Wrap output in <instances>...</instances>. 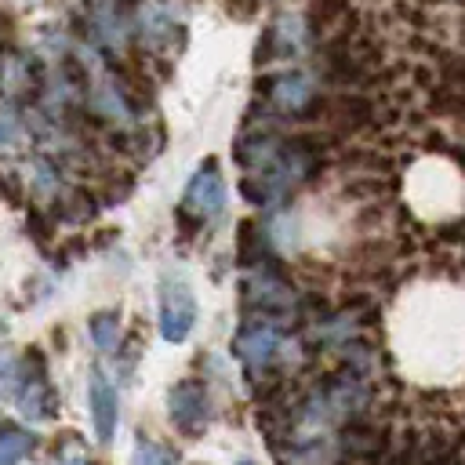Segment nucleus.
Here are the masks:
<instances>
[{
  "label": "nucleus",
  "mask_w": 465,
  "mask_h": 465,
  "mask_svg": "<svg viewBox=\"0 0 465 465\" xmlns=\"http://www.w3.org/2000/svg\"><path fill=\"white\" fill-rule=\"evenodd\" d=\"M25 363H29V374H25V381H22L18 396H15V407H18V414L25 421H47L54 414V392L47 385L44 356L40 352H29Z\"/></svg>",
  "instance_id": "obj_5"
},
{
  "label": "nucleus",
  "mask_w": 465,
  "mask_h": 465,
  "mask_svg": "<svg viewBox=\"0 0 465 465\" xmlns=\"http://www.w3.org/2000/svg\"><path fill=\"white\" fill-rule=\"evenodd\" d=\"M196 323V298L182 272H163L160 280V334L171 345H182Z\"/></svg>",
  "instance_id": "obj_1"
},
{
  "label": "nucleus",
  "mask_w": 465,
  "mask_h": 465,
  "mask_svg": "<svg viewBox=\"0 0 465 465\" xmlns=\"http://www.w3.org/2000/svg\"><path fill=\"white\" fill-rule=\"evenodd\" d=\"M171 403V421L178 425V432L185 436H200L211 421V403H207V392L196 385V381H178L167 396Z\"/></svg>",
  "instance_id": "obj_6"
},
{
  "label": "nucleus",
  "mask_w": 465,
  "mask_h": 465,
  "mask_svg": "<svg viewBox=\"0 0 465 465\" xmlns=\"http://www.w3.org/2000/svg\"><path fill=\"white\" fill-rule=\"evenodd\" d=\"M280 323H283V320L254 316L247 327H240V334H236V345H232V349H236V356L243 360V367H247L251 374L265 371V367L276 360V352L283 349Z\"/></svg>",
  "instance_id": "obj_3"
},
{
  "label": "nucleus",
  "mask_w": 465,
  "mask_h": 465,
  "mask_svg": "<svg viewBox=\"0 0 465 465\" xmlns=\"http://www.w3.org/2000/svg\"><path fill=\"white\" fill-rule=\"evenodd\" d=\"M243 302L251 309H258V316L280 320V316H287L294 309V287L272 269H254L251 280L243 283Z\"/></svg>",
  "instance_id": "obj_4"
},
{
  "label": "nucleus",
  "mask_w": 465,
  "mask_h": 465,
  "mask_svg": "<svg viewBox=\"0 0 465 465\" xmlns=\"http://www.w3.org/2000/svg\"><path fill=\"white\" fill-rule=\"evenodd\" d=\"M36 69L29 65L25 54H15V51H4L0 58V91L7 98H25V94H36Z\"/></svg>",
  "instance_id": "obj_11"
},
{
  "label": "nucleus",
  "mask_w": 465,
  "mask_h": 465,
  "mask_svg": "<svg viewBox=\"0 0 465 465\" xmlns=\"http://www.w3.org/2000/svg\"><path fill=\"white\" fill-rule=\"evenodd\" d=\"M131 465H178V454L156 440H138L134 443V454H131Z\"/></svg>",
  "instance_id": "obj_17"
},
{
  "label": "nucleus",
  "mask_w": 465,
  "mask_h": 465,
  "mask_svg": "<svg viewBox=\"0 0 465 465\" xmlns=\"http://www.w3.org/2000/svg\"><path fill=\"white\" fill-rule=\"evenodd\" d=\"M302 51V18L298 15H283L269 25L265 33V51H258V62H272V58H291Z\"/></svg>",
  "instance_id": "obj_9"
},
{
  "label": "nucleus",
  "mask_w": 465,
  "mask_h": 465,
  "mask_svg": "<svg viewBox=\"0 0 465 465\" xmlns=\"http://www.w3.org/2000/svg\"><path fill=\"white\" fill-rule=\"evenodd\" d=\"M171 29H174V22H171V15L160 4H142V11H138V36H142L145 47H160L171 36Z\"/></svg>",
  "instance_id": "obj_13"
},
{
  "label": "nucleus",
  "mask_w": 465,
  "mask_h": 465,
  "mask_svg": "<svg viewBox=\"0 0 465 465\" xmlns=\"http://www.w3.org/2000/svg\"><path fill=\"white\" fill-rule=\"evenodd\" d=\"M33 450V436L22 429H0V465H18Z\"/></svg>",
  "instance_id": "obj_16"
},
{
  "label": "nucleus",
  "mask_w": 465,
  "mask_h": 465,
  "mask_svg": "<svg viewBox=\"0 0 465 465\" xmlns=\"http://www.w3.org/2000/svg\"><path fill=\"white\" fill-rule=\"evenodd\" d=\"M116 338H120V316L109 312V309L94 312L91 316V341H94V349L109 356V352H116Z\"/></svg>",
  "instance_id": "obj_15"
},
{
  "label": "nucleus",
  "mask_w": 465,
  "mask_h": 465,
  "mask_svg": "<svg viewBox=\"0 0 465 465\" xmlns=\"http://www.w3.org/2000/svg\"><path fill=\"white\" fill-rule=\"evenodd\" d=\"M222 207H225V178L214 160H203L182 193V218L214 222L222 214Z\"/></svg>",
  "instance_id": "obj_2"
},
{
  "label": "nucleus",
  "mask_w": 465,
  "mask_h": 465,
  "mask_svg": "<svg viewBox=\"0 0 465 465\" xmlns=\"http://www.w3.org/2000/svg\"><path fill=\"white\" fill-rule=\"evenodd\" d=\"M22 138V116L11 109V105H4L0 109V145L7 149V145H15Z\"/></svg>",
  "instance_id": "obj_18"
},
{
  "label": "nucleus",
  "mask_w": 465,
  "mask_h": 465,
  "mask_svg": "<svg viewBox=\"0 0 465 465\" xmlns=\"http://www.w3.org/2000/svg\"><path fill=\"white\" fill-rule=\"evenodd\" d=\"M236 465H254V461H251V458H240V461H236Z\"/></svg>",
  "instance_id": "obj_20"
},
{
  "label": "nucleus",
  "mask_w": 465,
  "mask_h": 465,
  "mask_svg": "<svg viewBox=\"0 0 465 465\" xmlns=\"http://www.w3.org/2000/svg\"><path fill=\"white\" fill-rule=\"evenodd\" d=\"M265 94H269V105L272 109L294 116V113H305L309 109L316 87H312V76L309 73H280V76L269 80Z\"/></svg>",
  "instance_id": "obj_8"
},
{
  "label": "nucleus",
  "mask_w": 465,
  "mask_h": 465,
  "mask_svg": "<svg viewBox=\"0 0 465 465\" xmlns=\"http://www.w3.org/2000/svg\"><path fill=\"white\" fill-rule=\"evenodd\" d=\"M87 403H91V421H94V432L102 443L113 440L116 432V418H120V396H116V385L105 378L102 367L91 371V385H87Z\"/></svg>",
  "instance_id": "obj_7"
},
{
  "label": "nucleus",
  "mask_w": 465,
  "mask_h": 465,
  "mask_svg": "<svg viewBox=\"0 0 465 465\" xmlns=\"http://www.w3.org/2000/svg\"><path fill=\"white\" fill-rule=\"evenodd\" d=\"M25 374H29V363L11 345H0V400H11L15 403Z\"/></svg>",
  "instance_id": "obj_14"
},
{
  "label": "nucleus",
  "mask_w": 465,
  "mask_h": 465,
  "mask_svg": "<svg viewBox=\"0 0 465 465\" xmlns=\"http://www.w3.org/2000/svg\"><path fill=\"white\" fill-rule=\"evenodd\" d=\"M87 11H91V25L98 29V36L109 47H124V40L131 33V22H127L124 7L116 0H87Z\"/></svg>",
  "instance_id": "obj_10"
},
{
  "label": "nucleus",
  "mask_w": 465,
  "mask_h": 465,
  "mask_svg": "<svg viewBox=\"0 0 465 465\" xmlns=\"http://www.w3.org/2000/svg\"><path fill=\"white\" fill-rule=\"evenodd\" d=\"M87 105L102 120H127L131 116V102H127L124 87L113 84V80H94L91 91H87Z\"/></svg>",
  "instance_id": "obj_12"
},
{
  "label": "nucleus",
  "mask_w": 465,
  "mask_h": 465,
  "mask_svg": "<svg viewBox=\"0 0 465 465\" xmlns=\"http://www.w3.org/2000/svg\"><path fill=\"white\" fill-rule=\"evenodd\" d=\"M54 465H91V461H87V454H84L80 447H65V450L54 458Z\"/></svg>",
  "instance_id": "obj_19"
}]
</instances>
